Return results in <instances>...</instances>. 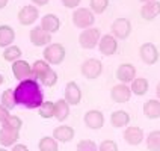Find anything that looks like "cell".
<instances>
[{"mask_svg":"<svg viewBox=\"0 0 160 151\" xmlns=\"http://www.w3.org/2000/svg\"><path fill=\"white\" fill-rule=\"evenodd\" d=\"M20 56H21V50L18 48L17 45H9V47H6V50L3 53V58L6 61H9V62L20 61Z\"/></svg>","mask_w":160,"mask_h":151,"instance_id":"obj_29","label":"cell"},{"mask_svg":"<svg viewBox=\"0 0 160 151\" xmlns=\"http://www.w3.org/2000/svg\"><path fill=\"white\" fill-rule=\"evenodd\" d=\"M41 82L44 83L45 86H53V85H56V82H58V74L50 68L48 71H47V74H45L44 77L41 79Z\"/></svg>","mask_w":160,"mask_h":151,"instance_id":"obj_35","label":"cell"},{"mask_svg":"<svg viewBox=\"0 0 160 151\" xmlns=\"http://www.w3.org/2000/svg\"><path fill=\"white\" fill-rule=\"evenodd\" d=\"M72 21L74 24L80 29H88L94 24L95 18H94V14L86 8H80V9H76L74 14H72Z\"/></svg>","mask_w":160,"mask_h":151,"instance_id":"obj_2","label":"cell"},{"mask_svg":"<svg viewBox=\"0 0 160 151\" xmlns=\"http://www.w3.org/2000/svg\"><path fill=\"white\" fill-rule=\"evenodd\" d=\"M110 123H112V125L115 128L125 127V125H128V123H130V115L127 112H124V110H116L110 116Z\"/></svg>","mask_w":160,"mask_h":151,"instance_id":"obj_23","label":"cell"},{"mask_svg":"<svg viewBox=\"0 0 160 151\" xmlns=\"http://www.w3.org/2000/svg\"><path fill=\"white\" fill-rule=\"evenodd\" d=\"M110 97L116 103H127L130 100V97H132V89L128 88L127 85H124V83L116 85L110 91Z\"/></svg>","mask_w":160,"mask_h":151,"instance_id":"obj_8","label":"cell"},{"mask_svg":"<svg viewBox=\"0 0 160 151\" xmlns=\"http://www.w3.org/2000/svg\"><path fill=\"white\" fill-rule=\"evenodd\" d=\"M62 3L67 8H76V6H79L80 0H62Z\"/></svg>","mask_w":160,"mask_h":151,"instance_id":"obj_38","label":"cell"},{"mask_svg":"<svg viewBox=\"0 0 160 151\" xmlns=\"http://www.w3.org/2000/svg\"><path fill=\"white\" fill-rule=\"evenodd\" d=\"M80 100H82V91H80L79 85L76 82H70L65 88V101L68 104L76 106L80 103Z\"/></svg>","mask_w":160,"mask_h":151,"instance_id":"obj_11","label":"cell"},{"mask_svg":"<svg viewBox=\"0 0 160 151\" xmlns=\"http://www.w3.org/2000/svg\"><path fill=\"white\" fill-rule=\"evenodd\" d=\"M141 59H142L145 63L148 65H152L159 61V50L157 47L151 43H145V44L141 45Z\"/></svg>","mask_w":160,"mask_h":151,"instance_id":"obj_6","label":"cell"},{"mask_svg":"<svg viewBox=\"0 0 160 151\" xmlns=\"http://www.w3.org/2000/svg\"><path fill=\"white\" fill-rule=\"evenodd\" d=\"M141 15L145 20H154L156 17L160 15V3L159 2H150L145 3L141 9Z\"/></svg>","mask_w":160,"mask_h":151,"instance_id":"obj_20","label":"cell"},{"mask_svg":"<svg viewBox=\"0 0 160 151\" xmlns=\"http://www.w3.org/2000/svg\"><path fill=\"white\" fill-rule=\"evenodd\" d=\"M53 138L58 142H70L74 138V128L70 125H59L53 130Z\"/></svg>","mask_w":160,"mask_h":151,"instance_id":"obj_16","label":"cell"},{"mask_svg":"<svg viewBox=\"0 0 160 151\" xmlns=\"http://www.w3.org/2000/svg\"><path fill=\"white\" fill-rule=\"evenodd\" d=\"M112 32H113V35L116 38L124 39V38H127V36L130 35L132 24H130V21L127 18H116L115 21H113V24H112Z\"/></svg>","mask_w":160,"mask_h":151,"instance_id":"obj_7","label":"cell"},{"mask_svg":"<svg viewBox=\"0 0 160 151\" xmlns=\"http://www.w3.org/2000/svg\"><path fill=\"white\" fill-rule=\"evenodd\" d=\"M132 92L136 95H145L147 91H148V80L143 79V77H138L132 82Z\"/></svg>","mask_w":160,"mask_h":151,"instance_id":"obj_25","label":"cell"},{"mask_svg":"<svg viewBox=\"0 0 160 151\" xmlns=\"http://www.w3.org/2000/svg\"><path fill=\"white\" fill-rule=\"evenodd\" d=\"M6 3H8V0H0V9H3L6 6Z\"/></svg>","mask_w":160,"mask_h":151,"instance_id":"obj_41","label":"cell"},{"mask_svg":"<svg viewBox=\"0 0 160 151\" xmlns=\"http://www.w3.org/2000/svg\"><path fill=\"white\" fill-rule=\"evenodd\" d=\"M68 115H70V104L65 101V98L58 100L54 103V116H56V119L62 123L68 118Z\"/></svg>","mask_w":160,"mask_h":151,"instance_id":"obj_22","label":"cell"},{"mask_svg":"<svg viewBox=\"0 0 160 151\" xmlns=\"http://www.w3.org/2000/svg\"><path fill=\"white\" fill-rule=\"evenodd\" d=\"M109 0H91V9L97 14H103L107 9Z\"/></svg>","mask_w":160,"mask_h":151,"instance_id":"obj_33","label":"cell"},{"mask_svg":"<svg viewBox=\"0 0 160 151\" xmlns=\"http://www.w3.org/2000/svg\"><path fill=\"white\" fill-rule=\"evenodd\" d=\"M44 59L53 65L61 63L65 59V48L61 44H50L44 50Z\"/></svg>","mask_w":160,"mask_h":151,"instance_id":"obj_3","label":"cell"},{"mask_svg":"<svg viewBox=\"0 0 160 151\" xmlns=\"http://www.w3.org/2000/svg\"><path fill=\"white\" fill-rule=\"evenodd\" d=\"M39 151H58V141L50 136H44L38 143Z\"/></svg>","mask_w":160,"mask_h":151,"instance_id":"obj_26","label":"cell"},{"mask_svg":"<svg viewBox=\"0 0 160 151\" xmlns=\"http://www.w3.org/2000/svg\"><path fill=\"white\" fill-rule=\"evenodd\" d=\"M116 48H118V43H116V39L112 35H104L101 38V41H100V52L103 54L110 56V54H113L116 52Z\"/></svg>","mask_w":160,"mask_h":151,"instance_id":"obj_18","label":"cell"},{"mask_svg":"<svg viewBox=\"0 0 160 151\" xmlns=\"http://www.w3.org/2000/svg\"><path fill=\"white\" fill-rule=\"evenodd\" d=\"M18 130H12L8 127H2L0 130V143L3 147H11V145H15L18 141Z\"/></svg>","mask_w":160,"mask_h":151,"instance_id":"obj_15","label":"cell"},{"mask_svg":"<svg viewBox=\"0 0 160 151\" xmlns=\"http://www.w3.org/2000/svg\"><path fill=\"white\" fill-rule=\"evenodd\" d=\"M14 38H15V33L12 27L6 26V24L0 26V47H9L14 43Z\"/></svg>","mask_w":160,"mask_h":151,"instance_id":"obj_24","label":"cell"},{"mask_svg":"<svg viewBox=\"0 0 160 151\" xmlns=\"http://www.w3.org/2000/svg\"><path fill=\"white\" fill-rule=\"evenodd\" d=\"M48 70H50V67H48V63L45 62V61H36V62L33 63V67H32V73H33L39 80L47 74Z\"/></svg>","mask_w":160,"mask_h":151,"instance_id":"obj_28","label":"cell"},{"mask_svg":"<svg viewBox=\"0 0 160 151\" xmlns=\"http://www.w3.org/2000/svg\"><path fill=\"white\" fill-rule=\"evenodd\" d=\"M98 151H118V145H116L115 141L106 139V141H103V142L100 143Z\"/></svg>","mask_w":160,"mask_h":151,"instance_id":"obj_36","label":"cell"},{"mask_svg":"<svg viewBox=\"0 0 160 151\" xmlns=\"http://www.w3.org/2000/svg\"><path fill=\"white\" fill-rule=\"evenodd\" d=\"M0 151H6V150H5V148H0Z\"/></svg>","mask_w":160,"mask_h":151,"instance_id":"obj_45","label":"cell"},{"mask_svg":"<svg viewBox=\"0 0 160 151\" xmlns=\"http://www.w3.org/2000/svg\"><path fill=\"white\" fill-rule=\"evenodd\" d=\"M124 139L130 145H139L143 141V132L139 127H127L124 132Z\"/></svg>","mask_w":160,"mask_h":151,"instance_id":"obj_17","label":"cell"},{"mask_svg":"<svg viewBox=\"0 0 160 151\" xmlns=\"http://www.w3.org/2000/svg\"><path fill=\"white\" fill-rule=\"evenodd\" d=\"M39 115L41 118H45V119H50L54 116V103L52 101H45L41 104L39 107Z\"/></svg>","mask_w":160,"mask_h":151,"instance_id":"obj_31","label":"cell"},{"mask_svg":"<svg viewBox=\"0 0 160 151\" xmlns=\"http://www.w3.org/2000/svg\"><path fill=\"white\" fill-rule=\"evenodd\" d=\"M30 41L36 47H42V45L48 44L52 41V35L47 33L41 26H38V27H33L32 32H30Z\"/></svg>","mask_w":160,"mask_h":151,"instance_id":"obj_10","label":"cell"},{"mask_svg":"<svg viewBox=\"0 0 160 151\" xmlns=\"http://www.w3.org/2000/svg\"><path fill=\"white\" fill-rule=\"evenodd\" d=\"M156 92H157V97L160 98V83L157 85V88H156Z\"/></svg>","mask_w":160,"mask_h":151,"instance_id":"obj_42","label":"cell"},{"mask_svg":"<svg viewBox=\"0 0 160 151\" xmlns=\"http://www.w3.org/2000/svg\"><path fill=\"white\" fill-rule=\"evenodd\" d=\"M38 15H39L38 9H36L35 6H32V5H29V6H24V8L18 12V20H20V23H21L23 26H29V24L35 23Z\"/></svg>","mask_w":160,"mask_h":151,"instance_id":"obj_13","label":"cell"},{"mask_svg":"<svg viewBox=\"0 0 160 151\" xmlns=\"http://www.w3.org/2000/svg\"><path fill=\"white\" fill-rule=\"evenodd\" d=\"M8 116H9L8 109H6L5 106H2V104H0V123H3V121H5Z\"/></svg>","mask_w":160,"mask_h":151,"instance_id":"obj_37","label":"cell"},{"mask_svg":"<svg viewBox=\"0 0 160 151\" xmlns=\"http://www.w3.org/2000/svg\"><path fill=\"white\" fill-rule=\"evenodd\" d=\"M21 125H23V121L15 115H9L5 121H3V125L2 127H8V128H12V130H18L20 132V128H21Z\"/></svg>","mask_w":160,"mask_h":151,"instance_id":"obj_32","label":"cell"},{"mask_svg":"<svg viewBox=\"0 0 160 151\" xmlns=\"http://www.w3.org/2000/svg\"><path fill=\"white\" fill-rule=\"evenodd\" d=\"M3 80H5V79H3V76H2V74H0V85H2V83H3Z\"/></svg>","mask_w":160,"mask_h":151,"instance_id":"obj_44","label":"cell"},{"mask_svg":"<svg viewBox=\"0 0 160 151\" xmlns=\"http://www.w3.org/2000/svg\"><path fill=\"white\" fill-rule=\"evenodd\" d=\"M14 95H15V101L27 109H38L44 103L41 89L38 83L32 79L21 80L14 91Z\"/></svg>","mask_w":160,"mask_h":151,"instance_id":"obj_1","label":"cell"},{"mask_svg":"<svg viewBox=\"0 0 160 151\" xmlns=\"http://www.w3.org/2000/svg\"><path fill=\"white\" fill-rule=\"evenodd\" d=\"M143 113L150 119L160 118V100H148L143 104Z\"/></svg>","mask_w":160,"mask_h":151,"instance_id":"obj_21","label":"cell"},{"mask_svg":"<svg viewBox=\"0 0 160 151\" xmlns=\"http://www.w3.org/2000/svg\"><path fill=\"white\" fill-rule=\"evenodd\" d=\"M85 124L92 130H98L104 125V115L100 110H89L85 115Z\"/></svg>","mask_w":160,"mask_h":151,"instance_id":"obj_12","label":"cell"},{"mask_svg":"<svg viewBox=\"0 0 160 151\" xmlns=\"http://www.w3.org/2000/svg\"><path fill=\"white\" fill-rule=\"evenodd\" d=\"M35 5H45V3H48V0H32Z\"/></svg>","mask_w":160,"mask_h":151,"instance_id":"obj_40","label":"cell"},{"mask_svg":"<svg viewBox=\"0 0 160 151\" xmlns=\"http://www.w3.org/2000/svg\"><path fill=\"white\" fill-rule=\"evenodd\" d=\"M59 26H61V21H59V18L53 15V14H47L44 15V18L41 20V27L44 29L47 33H54V32H58L59 30Z\"/></svg>","mask_w":160,"mask_h":151,"instance_id":"obj_19","label":"cell"},{"mask_svg":"<svg viewBox=\"0 0 160 151\" xmlns=\"http://www.w3.org/2000/svg\"><path fill=\"white\" fill-rule=\"evenodd\" d=\"M12 151H29L26 145H23V143H15L14 147H12Z\"/></svg>","mask_w":160,"mask_h":151,"instance_id":"obj_39","label":"cell"},{"mask_svg":"<svg viewBox=\"0 0 160 151\" xmlns=\"http://www.w3.org/2000/svg\"><path fill=\"white\" fill-rule=\"evenodd\" d=\"M98 39H100V30L98 29H86V30H83L79 36V43L80 45L83 47V48H94L95 45L98 44Z\"/></svg>","mask_w":160,"mask_h":151,"instance_id":"obj_4","label":"cell"},{"mask_svg":"<svg viewBox=\"0 0 160 151\" xmlns=\"http://www.w3.org/2000/svg\"><path fill=\"white\" fill-rule=\"evenodd\" d=\"M116 77L124 85L128 82H133L134 77H136V68L132 63H121L116 70Z\"/></svg>","mask_w":160,"mask_h":151,"instance_id":"obj_9","label":"cell"},{"mask_svg":"<svg viewBox=\"0 0 160 151\" xmlns=\"http://www.w3.org/2000/svg\"><path fill=\"white\" fill-rule=\"evenodd\" d=\"M15 104H17V101H15L14 91H11V89L5 91V92L2 94V106H5L8 110H11V109L15 107Z\"/></svg>","mask_w":160,"mask_h":151,"instance_id":"obj_30","label":"cell"},{"mask_svg":"<svg viewBox=\"0 0 160 151\" xmlns=\"http://www.w3.org/2000/svg\"><path fill=\"white\" fill-rule=\"evenodd\" d=\"M147 147L150 151H160V130H154L148 134Z\"/></svg>","mask_w":160,"mask_h":151,"instance_id":"obj_27","label":"cell"},{"mask_svg":"<svg viewBox=\"0 0 160 151\" xmlns=\"http://www.w3.org/2000/svg\"><path fill=\"white\" fill-rule=\"evenodd\" d=\"M77 151H98V147L95 145L94 141L89 139H83L77 143Z\"/></svg>","mask_w":160,"mask_h":151,"instance_id":"obj_34","label":"cell"},{"mask_svg":"<svg viewBox=\"0 0 160 151\" xmlns=\"http://www.w3.org/2000/svg\"><path fill=\"white\" fill-rule=\"evenodd\" d=\"M103 71V65L98 59H88L86 62H83L82 65V74L86 79H97L98 76Z\"/></svg>","mask_w":160,"mask_h":151,"instance_id":"obj_5","label":"cell"},{"mask_svg":"<svg viewBox=\"0 0 160 151\" xmlns=\"http://www.w3.org/2000/svg\"><path fill=\"white\" fill-rule=\"evenodd\" d=\"M12 73H14L15 79L26 80L32 76V67L26 61H15L12 65Z\"/></svg>","mask_w":160,"mask_h":151,"instance_id":"obj_14","label":"cell"},{"mask_svg":"<svg viewBox=\"0 0 160 151\" xmlns=\"http://www.w3.org/2000/svg\"><path fill=\"white\" fill-rule=\"evenodd\" d=\"M141 2H143V3H150V2H157V0H141Z\"/></svg>","mask_w":160,"mask_h":151,"instance_id":"obj_43","label":"cell"}]
</instances>
